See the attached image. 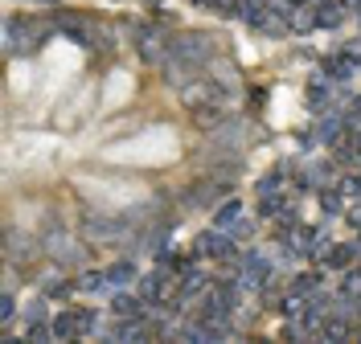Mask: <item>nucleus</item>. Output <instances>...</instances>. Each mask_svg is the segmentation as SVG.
I'll list each match as a JSON object with an SVG mask.
<instances>
[{"label":"nucleus","mask_w":361,"mask_h":344,"mask_svg":"<svg viewBox=\"0 0 361 344\" xmlns=\"http://www.w3.org/2000/svg\"><path fill=\"white\" fill-rule=\"evenodd\" d=\"M78 291H87V295L111 291V283H107V270H87V274L78 279Z\"/></svg>","instance_id":"obj_16"},{"label":"nucleus","mask_w":361,"mask_h":344,"mask_svg":"<svg viewBox=\"0 0 361 344\" xmlns=\"http://www.w3.org/2000/svg\"><path fill=\"white\" fill-rule=\"evenodd\" d=\"M357 25H361V8H357Z\"/></svg>","instance_id":"obj_33"},{"label":"nucleus","mask_w":361,"mask_h":344,"mask_svg":"<svg viewBox=\"0 0 361 344\" xmlns=\"http://www.w3.org/2000/svg\"><path fill=\"white\" fill-rule=\"evenodd\" d=\"M357 258H361V238L357 242H333L320 263H324V270H345V267H353Z\"/></svg>","instance_id":"obj_6"},{"label":"nucleus","mask_w":361,"mask_h":344,"mask_svg":"<svg viewBox=\"0 0 361 344\" xmlns=\"http://www.w3.org/2000/svg\"><path fill=\"white\" fill-rule=\"evenodd\" d=\"M239 218H242V201H234V197H230L226 205H217V209H214V225H217V230H230Z\"/></svg>","instance_id":"obj_15"},{"label":"nucleus","mask_w":361,"mask_h":344,"mask_svg":"<svg viewBox=\"0 0 361 344\" xmlns=\"http://www.w3.org/2000/svg\"><path fill=\"white\" fill-rule=\"evenodd\" d=\"M136 291L144 295V303H165L172 295V270L156 267L152 274H140V287H136Z\"/></svg>","instance_id":"obj_3"},{"label":"nucleus","mask_w":361,"mask_h":344,"mask_svg":"<svg viewBox=\"0 0 361 344\" xmlns=\"http://www.w3.org/2000/svg\"><path fill=\"white\" fill-rule=\"evenodd\" d=\"M345 53H349L353 62H361V41H349V46H345Z\"/></svg>","instance_id":"obj_27"},{"label":"nucleus","mask_w":361,"mask_h":344,"mask_svg":"<svg viewBox=\"0 0 361 344\" xmlns=\"http://www.w3.org/2000/svg\"><path fill=\"white\" fill-rule=\"evenodd\" d=\"M21 316H25V324H33V319H46V299H29Z\"/></svg>","instance_id":"obj_25"},{"label":"nucleus","mask_w":361,"mask_h":344,"mask_svg":"<svg viewBox=\"0 0 361 344\" xmlns=\"http://www.w3.org/2000/svg\"><path fill=\"white\" fill-rule=\"evenodd\" d=\"M189 4H210V0H189Z\"/></svg>","instance_id":"obj_32"},{"label":"nucleus","mask_w":361,"mask_h":344,"mask_svg":"<svg viewBox=\"0 0 361 344\" xmlns=\"http://www.w3.org/2000/svg\"><path fill=\"white\" fill-rule=\"evenodd\" d=\"M329 98H333V86H329V78H316L312 86H308V107H329Z\"/></svg>","instance_id":"obj_18"},{"label":"nucleus","mask_w":361,"mask_h":344,"mask_svg":"<svg viewBox=\"0 0 361 344\" xmlns=\"http://www.w3.org/2000/svg\"><path fill=\"white\" fill-rule=\"evenodd\" d=\"M82 234L91 242H120L127 234V221H107V218H87L82 221Z\"/></svg>","instance_id":"obj_5"},{"label":"nucleus","mask_w":361,"mask_h":344,"mask_svg":"<svg viewBox=\"0 0 361 344\" xmlns=\"http://www.w3.org/2000/svg\"><path fill=\"white\" fill-rule=\"evenodd\" d=\"M53 336H62V340L82 336V332H78V307H66L62 316H53Z\"/></svg>","instance_id":"obj_13"},{"label":"nucleus","mask_w":361,"mask_h":344,"mask_svg":"<svg viewBox=\"0 0 361 344\" xmlns=\"http://www.w3.org/2000/svg\"><path fill=\"white\" fill-rule=\"evenodd\" d=\"M288 4H296V8H304V4H308V0H288Z\"/></svg>","instance_id":"obj_31"},{"label":"nucleus","mask_w":361,"mask_h":344,"mask_svg":"<svg viewBox=\"0 0 361 344\" xmlns=\"http://www.w3.org/2000/svg\"><path fill=\"white\" fill-rule=\"evenodd\" d=\"M341 295L357 299L361 295V267H345V279H341Z\"/></svg>","instance_id":"obj_20"},{"label":"nucleus","mask_w":361,"mask_h":344,"mask_svg":"<svg viewBox=\"0 0 361 344\" xmlns=\"http://www.w3.org/2000/svg\"><path fill=\"white\" fill-rule=\"evenodd\" d=\"M279 176H284V164H279V168H271V172H263V176L255 180V189H259V197H263V193H279V185H284Z\"/></svg>","instance_id":"obj_19"},{"label":"nucleus","mask_w":361,"mask_h":344,"mask_svg":"<svg viewBox=\"0 0 361 344\" xmlns=\"http://www.w3.org/2000/svg\"><path fill=\"white\" fill-rule=\"evenodd\" d=\"M239 274H242V287H251V291H263L267 283L275 279V267H271V258H267V254H259V250H246V254H242Z\"/></svg>","instance_id":"obj_2"},{"label":"nucleus","mask_w":361,"mask_h":344,"mask_svg":"<svg viewBox=\"0 0 361 344\" xmlns=\"http://www.w3.org/2000/svg\"><path fill=\"white\" fill-rule=\"evenodd\" d=\"M46 250H49V258H53L58 267H66V270L78 267V263L87 258V250H82V246H74L66 234H49V238H46Z\"/></svg>","instance_id":"obj_4"},{"label":"nucleus","mask_w":361,"mask_h":344,"mask_svg":"<svg viewBox=\"0 0 361 344\" xmlns=\"http://www.w3.org/2000/svg\"><path fill=\"white\" fill-rule=\"evenodd\" d=\"M111 316L115 319H144V295L136 291V295H127V291H115L111 295Z\"/></svg>","instance_id":"obj_8"},{"label":"nucleus","mask_w":361,"mask_h":344,"mask_svg":"<svg viewBox=\"0 0 361 344\" xmlns=\"http://www.w3.org/2000/svg\"><path fill=\"white\" fill-rule=\"evenodd\" d=\"M320 66H324V78H329V82H353V78H357V66H361V62H353V58L341 49V53H329Z\"/></svg>","instance_id":"obj_7"},{"label":"nucleus","mask_w":361,"mask_h":344,"mask_svg":"<svg viewBox=\"0 0 361 344\" xmlns=\"http://www.w3.org/2000/svg\"><path fill=\"white\" fill-rule=\"evenodd\" d=\"M316 201H320V213H324V218H341V209H345V193L333 189V185L316 189Z\"/></svg>","instance_id":"obj_11"},{"label":"nucleus","mask_w":361,"mask_h":344,"mask_svg":"<svg viewBox=\"0 0 361 344\" xmlns=\"http://www.w3.org/2000/svg\"><path fill=\"white\" fill-rule=\"evenodd\" d=\"M13 316H17V299H13V287H4V295H0V319L13 324Z\"/></svg>","instance_id":"obj_24"},{"label":"nucleus","mask_w":361,"mask_h":344,"mask_svg":"<svg viewBox=\"0 0 361 344\" xmlns=\"http://www.w3.org/2000/svg\"><path fill=\"white\" fill-rule=\"evenodd\" d=\"M53 336V324H42V319H33V324H25V340H37L46 344Z\"/></svg>","instance_id":"obj_21"},{"label":"nucleus","mask_w":361,"mask_h":344,"mask_svg":"<svg viewBox=\"0 0 361 344\" xmlns=\"http://www.w3.org/2000/svg\"><path fill=\"white\" fill-rule=\"evenodd\" d=\"M349 17L345 4H316V29H341Z\"/></svg>","instance_id":"obj_10"},{"label":"nucleus","mask_w":361,"mask_h":344,"mask_svg":"<svg viewBox=\"0 0 361 344\" xmlns=\"http://www.w3.org/2000/svg\"><path fill=\"white\" fill-rule=\"evenodd\" d=\"M255 209H259V218H279V213H288V201H284V193H263Z\"/></svg>","instance_id":"obj_17"},{"label":"nucleus","mask_w":361,"mask_h":344,"mask_svg":"<svg viewBox=\"0 0 361 344\" xmlns=\"http://www.w3.org/2000/svg\"><path fill=\"white\" fill-rule=\"evenodd\" d=\"M337 189L345 193V201L361 197V168H357V172H349V176H341V185H337Z\"/></svg>","instance_id":"obj_22"},{"label":"nucleus","mask_w":361,"mask_h":344,"mask_svg":"<svg viewBox=\"0 0 361 344\" xmlns=\"http://www.w3.org/2000/svg\"><path fill=\"white\" fill-rule=\"evenodd\" d=\"M349 111H353V115H357V119H361V95L353 98V107H349Z\"/></svg>","instance_id":"obj_28"},{"label":"nucleus","mask_w":361,"mask_h":344,"mask_svg":"<svg viewBox=\"0 0 361 344\" xmlns=\"http://www.w3.org/2000/svg\"><path fill=\"white\" fill-rule=\"evenodd\" d=\"M345 218H349V225H353V230H361V205H353V209H349Z\"/></svg>","instance_id":"obj_26"},{"label":"nucleus","mask_w":361,"mask_h":344,"mask_svg":"<svg viewBox=\"0 0 361 344\" xmlns=\"http://www.w3.org/2000/svg\"><path fill=\"white\" fill-rule=\"evenodd\" d=\"M46 37H49V29L37 21V17H8V21H4V49H8L13 58L42 49Z\"/></svg>","instance_id":"obj_1"},{"label":"nucleus","mask_w":361,"mask_h":344,"mask_svg":"<svg viewBox=\"0 0 361 344\" xmlns=\"http://www.w3.org/2000/svg\"><path fill=\"white\" fill-rule=\"evenodd\" d=\"M320 279H324V274H320V270H300V274H296V279H291L288 295H300V299H308V295H312L316 287H320Z\"/></svg>","instance_id":"obj_12"},{"label":"nucleus","mask_w":361,"mask_h":344,"mask_svg":"<svg viewBox=\"0 0 361 344\" xmlns=\"http://www.w3.org/2000/svg\"><path fill=\"white\" fill-rule=\"evenodd\" d=\"M78 332H82V336L99 332V312H87V307H78Z\"/></svg>","instance_id":"obj_23"},{"label":"nucleus","mask_w":361,"mask_h":344,"mask_svg":"<svg viewBox=\"0 0 361 344\" xmlns=\"http://www.w3.org/2000/svg\"><path fill=\"white\" fill-rule=\"evenodd\" d=\"M140 279V270H136V263L132 258H120V263H111L107 267V283H111V291H123L127 283H136Z\"/></svg>","instance_id":"obj_9"},{"label":"nucleus","mask_w":361,"mask_h":344,"mask_svg":"<svg viewBox=\"0 0 361 344\" xmlns=\"http://www.w3.org/2000/svg\"><path fill=\"white\" fill-rule=\"evenodd\" d=\"M316 4H345V0H316Z\"/></svg>","instance_id":"obj_30"},{"label":"nucleus","mask_w":361,"mask_h":344,"mask_svg":"<svg viewBox=\"0 0 361 344\" xmlns=\"http://www.w3.org/2000/svg\"><path fill=\"white\" fill-rule=\"evenodd\" d=\"M74 291H78V283H70V279H58V274H49L46 283H42V295H46V299H70Z\"/></svg>","instance_id":"obj_14"},{"label":"nucleus","mask_w":361,"mask_h":344,"mask_svg":"<svg viewBox=\"0 0 361 344\" xmlns=\"http://www.w3.org/2000/svg\"><path fill=\"white\" fill-rule=\"evenodd\" d=\"M345 8H349V13H353V8H361V0H345Z\"/></svg>","instance_id":"obj_29"}]
</instances>
